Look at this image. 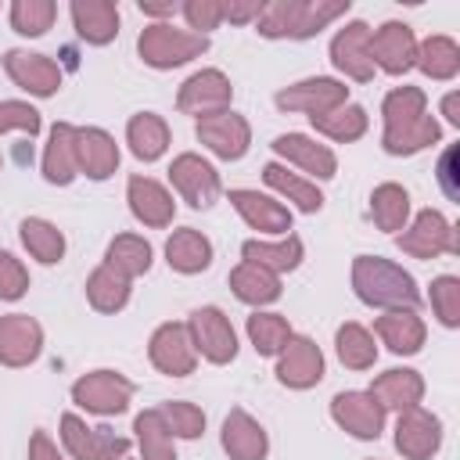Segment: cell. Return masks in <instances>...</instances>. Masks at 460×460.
Returning a JSON list of instances; mask_svg holds the SVG:
<instances>
[{"mask_svg":"<svg viewBox=\"0 0 460 460\" xmlns=\"http://www.w3.org/2000/svg\"><path fill=\"white\" fill-rule=\"evenodd\" d=\"M381 115H385L381 144L388 155H417L442 137V126L435 122V115H428V97L420 86H395L381 101Z\"/></svg>","mask_w":460,"mask_h":460,"instance_id":"1","label":"cell"},{"mask_svg":"<svg viewBox=\"0 0 460 460\" xmlns=\"http://www.w3.org/2000/svg\"><path fill=\"white\" fill-rule=\"evenodd\" d=\"M352 288L359 295V302L377 305V309H417L420 305V291L413 284V277L395 266L392 259L381 255H356L352 262Z\"/></svg>","mask_w":460,"mask_h":460,"instance_id":"2","label":"cell"},{"mask_svg":"<svg viewBox=\"0 0 460 460\" xmlns=\"http://www.w3.org/2000/svg\"><path fill=\"white\" fill-rule=\"evenodd\" d=\"M349 11V0H273L262 4L259 32L270 40H309Z\"/></svg>","mask_w":460,"mask_h":460,"instance_id":"3","label":"cell"},{"mask_svg":"<svg viewBox=\"0 0 460 460\" xmlns=\"http://www.w3.org/2000/svg\"><path fill=\"white\" fill-rule=\"evenodd\" d=\"M205 50H208V36H198L190 29H176L169 22L147 25L137 40V54L151 68H176V65H187V61L201 58Z\"/></svg>","mask_w":460,"mask_h":460,"instance_id":"4","label":"cell"},{"mask_svg":"<svg viewBox=\"0 0 460 460\" xmlns=\"http://www.w3.org/2000/svg\"><path fill=\"white\" fill-rule=\"evenodd\" d=\"M137 385L119 370H90L72 385V402L97 417H115L129 406Z\"/></svg>","mask_w":460,"mask_h":460,"instance_id":"5","label":"cell"},{"mask_svg":"<svg viewBox=\"0 0 460 460\" xmlns=\"http://www.w3.org/2000/svg\"><path fill=\"white\" fill-rule=\"evenodd\" d=\"M395 244L413 259H435V255H456L460 252L456 230L438 208L417 212V219L410 226H402V234H395Z\"/></svg>","mask_w":460,"mask_h":460,"instance_id":"6","label":"cell"},{"mask_svg":"<svg viewBox=\"0 0 460 460\" xmlns=\"http://www.w3.org/2000/svg\"><path fill=\"white\" fill-rule=\"evenodd\" d=\"M61 442L72 460H126V453L133 446L126 435H115L108 428H90L75 413L61 417Z\"/></svg>","mask_w":460,"mask_h":460,"instance_id":"7","label":"cell"},{"mask_svg":"<svg viewBox=\"0 0 460 460\" xmlns=\"http://www.w3.org/2000/svg\"><path fill=\"white\" fill-rule=\"evenodd\" d=\"M187 331H190V341H194V352L205 356L208 363L223 367V363H234L237 356V334L230 327V316L216 305H201L190 313L187 320Z\"/></svg>","mask_w":460,"mask_h":460,"instance_id":"8","label":"cell"},{"mask_svg":"<svg viewBox=\"0 0 460 460\" xmlns=\"http://www.w3.org/2000/svg\"><path fill=\"white\" fill-rule=\"evenodd\" d=\"M273 101L280 111H305L309 119H316V115H327V111L349 104V86L331 79V75H313V79H302V83L277 90Z\"/></svg>","mask_w":460,"mask_h":460,"instance_id":"9","label":"cell"},{"mask_svg":"<svg viewBox=\"0 0 460 460\" xmlns=\"http://www.w3.org/2000/svg\"><path fill=\"white\" fill-rule=\"evenodd\" d=\"M169 183L176 187V194H180L190 208H208V205L219 198V190H223L219 172L212 169V162H205V158L194 155V151H183V155L172 158V165H169Z\"/></svg>","mask_w":460,"mask_h":460,"instance_id":"10","label":"cell"},{"mask_svg":"<svg viewBox=\"0 0 460 460\" xmlns=\"http://www.w3.org/2000/svg\"><path fill=\"white\" fill-rule=\"evenodd\" d=\"M230 97H234L230 79H226L219 68H201V72H194V75L180 86V93H176V108H180L183 115L208 119V115L230 111Z\"/></svg>","mask_w":460,"mask_h":460,"instance_id":"11","label":"cell"},{"mask_svg":"<svg viewBox=\"0 0 460 460\" xmlns=\"http://www.w3.org/2000/svg\"><path fill=\"white\" fill-rule=\"evenodd\" d=\"M147 356H151V367L162 370L165 377H187L198 367V352H194V341H190L187 323H172V320L162 323L151 334Z\"/></svg>","mask_w":460,"mask_h":460,"instance_id":"12","label":"cell"},{"mask_svg":"<svg viewBox=\"0 0 460 460\" xmlns=\"http://www.w3.org/2000/svg\"><path fill=\"white\" fill-rule=\"evenodd\" d=\"M320 377H323V352H320V345L313 338H305V334H291L288 345L277 356V381L284 388L305 392V388L320 385Z\"/></svg>","mask_w":460,"mask_h":460,"instance_id":"13","label":"cell"},{"mask_svg":"<svg viewBox=\"0 0 460 460\" xmlns=\"http://www.w3.org/2000/svg\"><path fill=\"white\" fill-rule=\"evenodd\" d=\"M198 140L223 162H237L244 158L248 144H252V126L244 115L237 111H219V115H208V119H198L194 126Z\"/></svg>","mask_w":460,"mask_h":460,"instance_id":"14","label":"cell"},{"mask_svg":"<svg viewBox=\"0 0 460 460\" xmlns=\"http://www.w3.org/2000/svg\"><path fill=\"white\" fill-rule=\"evenodd\" d=\"M442 446V420L424 406H410L395 420V449L406 460H431Z\"/></svg>","mask_w":460,"mask_h":460,"instance_id":"15","label":"cell"},{"mask_svg":"<svg viewBox=\"0 0 460 460\" xmlns=\"http://www.w3.org/2000/svg\"><path fill=\"white\" fill-rule=\"evenodd\" d=\"M370 61L374 68L388 75H402L417 61V36L406 22H385L377 32H370Z\"/></svg>","mask_w":460,"mask_h":460,"instance_id":"16","label":"cell"},{"mask_svg":"<svg viewBox=\"0 0 460 460\" xmlns=\"http://www.w3.org/2000/svg\"><path fill=\"white\" fill-rule=\"evenodd\" d=\"M331 417L341 431H349L352 438H377L385 428V410L370 392H338L331 399Z\"/></svg>","mask_w":460,"mask_h":460,"instance_id":"17","label":"cell"},{"mask_svg":"<svg viewBox=\"0 0 460 460\" xmlns=\"http://www.w3.org/2000/svg\"><path fill=\"white\" fill-rule=\"evenodd\" d=\"M370 25L367 22H349L345 29L334 32L331 40V61L338 72H345L356 83L374 79V61H370Z\"/></svg>","mask_w":460,"mask_h":460,"instance_id":"18","label":"cell"},{"mask_svg":"<svg viewBox=\"0 0 460 460\" xmlns=\"http://www.w3.org/2000/svg\"><path fill=\"white\" fill-rule=\"evenodd\" d=\"M43 352V327L29 313L0 316V363L4 367H29Z\"/></svg>","mask_w":460,"mask_h":460,"instance_id":"19","label":"cell"},{"mask_svg":"<svg viewBox=\"0 0 460 460\" xmlns=\"http://www.w3.org/2000/svg\"><path fill=\"white\" fill-rule=\"evenodd\" d=\"M4 68L14 79V86H22L32 97H54L61 86V68L47 58V54H32V50H7L4 54Z\"/></svg>","mask_w":460,"mask_h":460,"instance_id":"20","label":"cell"},{"mask_svg":"<svg viewBox=\"0 0 460 460\" xmlns=\"http://www.w3.org/2000/svg\"><path fill=\"white\" fill-rule=\"evenodd\" d=\"M219 442L226 449L230 460H266L270 453V438H266V428L241 406H234L223 420V431H219Z\"/></svg>","mask_w":460,"mask_h":460,"instance_id":"21","label":"cell"},{"mask_svg":"<svg viewBox=\"0 0 460 460\" xmlns=\"http://www.w3.org/2000/svg\"><path fill=\"white\" fill-rule=\"evenodd\" d=\"M126 201H129V212H133L144 226H155V230L169 226L172 216H176L172 194H169L158 180H151V176H129V183H126Z\"/></svg>","mask_w":460,"mask_h":460,"instance_id":"22","label":"cell"},{"mask_svg":"<svg viewBox=\"0 0 460 460\" xmlns=\"http://www.w3.org/2000/svg\"><path fill=\"white\" fill-rule=\"evenodd\" d=\"M273 151H277L284 162L298 165L302 172H309V176H316V180H331V176L338 172L334 151H331L327 144H316V140L305 137V133H280V137L273 140Z\"/></svg>","mask_w":460,"mask_h":460,"instance_id":"23","label":"cell"},{"mask_svg":"<svg viewBox=\"0 0 460 460\" xmlns=\"http://www.w3.org/2000/svg\"><path fill=\"white\" fill-rule=\"evenodd\" d=\"M230 205L241 212V219L252 226V230H259V234H288L291 230V212H288V205H280V201H273L270 194H259V190H248V187H237V190H230Z\"/></svg>","mask_w":460,"mask_h":460,"instance_id":"24","label":"cell"},{"mask_svg":"<svg viewBox=\"0 0 460 460\" xmlns=\"http://www.w3.org/2000/svg\"><path fill=\"white\" fill-rule=\"evenodd\" d=\"M75 162H79V172H86L90 180H108L119 169V144H115V137L104 133L101 126L75 129Z\"/></svg>","mask_w":460,"mask_h":460,"instance_id":"25","label":"cell"},{"mask_svg":"<svg viewBox=\"0 0 460 460\" xmlns=\"http://www.w3.org/2000/svg\"><path fill=\"white\" fill-rule=\"evenodd\" d=\"M367 392L381 402L385 413L388 410H399L402 413L410 406H420V399H424V377L417 370H410V367H392V370L377 374Z\"/></svg>","mask_w":460,"mask_h":460,"instance_id":"26","label":"cell"},{"mask_svg":"<svg viewBox=\"0 0 460 460\" xmlns=\"http://www.w3.org/2000/svg\"><path fill=\"white\" fill-rule=\"evenodd\" d=\"M374 331L377 338L395 352V356H413L420 352L424 338H428V327L424 320L417 316V309H388L374 320Z\"/></svg>","mask_w":460,"mask_h":460,"instance_id":"27","label":"cell"},{"mask_svg":"<svg viewBox=\"0 0 460 460\" xmlns=\"http://www.w3.org/2000/svg\"><path fill=\"white\" fill-rule=\"evenodd\" d=\"M165 262H169V270L194 277L212 266V241L194 226H180L165 241Z\"/></svg>","mask_w":460,"mask_h":460,"instance_id":"28","label":"cell"},{"mask_svg":"<svg viewBox=\"0 0 460 460\" xmlns=\"http://www.w3.org/2000/svg\"><path fill=\"white\" fill-rule=\"evenodd\" d=\"M72 25L79 40L104 47L119 36V7L111 0H72Z\"/></svg>","mask_w":460,"mask_h":460,"instance_id":"29","label":"cell"},{"mask_svg":"<svg viewBox=\"0 0 460 460\" xmlns=\"http://www.w3.org/2000/svg\"><path fill=\"white\" fill-rule=\"evenodd\" d=\"M79 172V162H75V126L68 122H54L50 126V140L43 147V180L47 183H58V187H68Z\"/></svg>","mask_w":460,"mask_h":460,"instance_id":"30","label":"cell"},{"mask_svg":"<svg viewBox=\"0 0 460 460\" xmlns=\"http://www.w3.org/2000/svg\"><path fill=\"white\" fill-rule=\"evenodd\" d=\"M262 180H266L270 190H277L280 198H288L298 212H309V216H313V212L323 208L320 187H316L313 180L298 176V172H288V165H280V162H266V165H262Z\"/></svg>","mask_w":460,"mask_h":460,"instance_id":"31","label":"cell"},{"mask_svg":"<svg viewBox=\"0 0 460 460\" xmlns=\"http://www.w3.org/2000/svg\"><path fill=\"white\" fill-rule=\"evenodd\" d=\"M126 144L140 162H158L169 151V126L155 111H137L126 122Z\"/></svg>","mask_w":460,"mask_h":460,"instance_id":"32","label":"cell"},{"mask_svg":"<svg viewBox=\"0 0 460 460\" xmlns=\"http://www.w3.org/2000/svg\"><path fill=\"white\" fill-rule=\"evenodd\" d=\"M241 255H244V262H255V266H262V270H270V273H291V270H298V262H302V241L295 237V234H284L280 241H244L241 244Z\"/></svg>","mask_w":460,"mask_h":460,"instance_id":"33","label":"cell"},{"mask_svg":"<svg viewBox=\"0 0 460 460\" xmlns=\"http://www.w3.org/2000/svg\"><path fill=\"white\" fill-rule=\"evenodd\" d=\"M230 291L244 302V305H270L280 298V277L255 266V262H237L230 270Z\"/></svg>","mask_w":460,"mask_h":460,"instance_id":"34","label":"cell"},{"mask_svg":"<svg viewBox=\"0 0 460 460\" xmlns=\"http://www.w3.org/2000/svg\"><path fill=\"white\" fill-rule=\"evenodd\" d=\"M18 237H22L25 252H29L36 262H43V266L61 262V255H65V234H61L50 219H40V216L22 219V223H18Z\"/></svg>","mask_w":460,"mask_h":460,"instance_id":"35","label":"cell"},{"mask_svg":"<svg viewBox=\"0 0 460 460\" xmlns=\"http://www.w3.org/2000/svg\"><path fill=\"white\" fill-rule=\"evenodd\" d=\"M86 302L97 313H119L129 302V280L122 273H115L108 262H101L90 277H86Z\"/></svg>","mask_w":460,"mask_h":460,"instance_id":"36","label":"cell"},{"mask_svg":"<svg viewBox=\"0 0 460 460\" xmlns=\"http://www.w3.org/2000/svg\"><path fill=\"white\" fill-rule=\"evenodd\" d=\"M413 65L431 79H453L460 72V47H456L453 36H428L417 47V61Z\"/></svg>","mask_w":460,"mask_h":460,"instance_id":"37","label":"cell"},{"mask_svg":"<svg viewBox=\"0 0 460 460\" xmlns=\"http://www.w3.org/2000/svg\"><path fill=\"white\" fill-rule=\"evenodd\" d=\"M370 216H374V223L381 230L399 234L406 226V219H410V194H406V187H399V183L374 187V194H370Z\"/></svg>","mask_w":460,"mask_h":460,"instance_id":"38","label":"cell"},{"mask_svg":"<svg viewBox=\"0 0 460 460\" xmlns=\"http://www.w3.org/2000/svg\"><path fill=\"white\" fill-rule=\"evenodd\" d=\"M151 244L144 241V237H137V234H119L111 244H108V255H104V262L115 270V273H122L126 280H133V277H140V273H147L151 270Z\"/></svg>","mask_w":460,"mask_h":460,"instance_id":"39","label":"cell"},{"mask_svg":"<svg viewBox=\"0 0 460 460\" xmlns=\"http://www.w3.org/2000/svg\"><path fill=\"white\" fill-rule=\"evenodd\" d=\"M334 349H338V359L349 367V370H370L374 359H377V345H374V334L363 327V323H341L338 334H334Z\"/></svg>","mask_w":460,"mask_h":460,"instance_id":"40","label":"cell"},{"mask_svg":"<svg viewBox=\"0 0 460 460\" xmlns=\"http://www.w3.org/2000/svg\"><path fill=\"white\" fill-rule=\"evenodd\" d=\"M309 122H313L316 133H323V137H331L338 144H352V140H359L367 133V122L370 119H367V111L359 104H341V108H334L327 115H316Z\"/></svg>","mask_w":460,"mask_h":460,"instance_id":"41","label":"cell"},{"mask_svg":"<svg viewBox=\"0 0 460 460\" xmlns=\"http://www.w3.org/2000/svg\"><path fill=\"white\" fill-rule=\"evenodd\" d=\"M133 431H137L140 460H176V449H172V435H169V428L162 424L158 410H144V413H137V420H133Z\"/></svg>","mask_w":460,"mask_h":460,"instance_id":"42","label":"cell"},{"mask_svg":"<svg viewBox=\"0 0 460 460\" xmlns=\"http://www.w3.org/2000/svg\"><path fill=\"white\" fill-rule=\"evenodd\" d=\"M248 338H252V345H255L259 356H280V349L291 338V323L280 313H259L255 309L248 316Z\"/></svg>","mask_w":460,"mask_h":460,"instance_id":"43","label":"cell"},{"mask_svg":"<svg viewBox=\"0 0 460 460\" xmlns=\"http://www.w3.org/2000/svg\"><path fill=\"white\" fill-rule=\"evenodd\" d=\"M58 18L54 0H14L11 4V25L22 36H43Z\"/></svg>","mask_w":460,"mask_h":460,"instance_id":"44","label":"cell"},{"mask_svg":"<svg viewBox=\"0 0 460 460\" xmlns=\"http://www.w3.org/2000/svg\"><path fill=\"white\" fill-rule=\"evenodd\" d=\"M155 410H158V417H162V424L169 428L172 438H198V435L205 431V413H201V406H194V402H187V399H172V402H162V406H155Z\"/></svg>","mask_w":460,"mask_h":460,"instance_id":"45","label":"cell"},{"mask_svg":"<svg viewBox=\"0 0 460 460\" xmlns=\"http://www.w3.org/2000/svg\"><path fill=\"white\" fill-rule=\"evenodd\" d=\"M431 309L442 320V327H456L460 323V280L456 277H435L431 280Z\"/></svg>","mask_w":460,"mask_h":460,"instance_id":"46","label":"cell"},{"mask_svg":"<svg viewBox=\"0 0 460 460\" xmlns=\"http://www.w3.org/2000/svg\"><path fill=\"white\" fill-rule=\"evenodd\" d=\"M40 126H43V119H40V111L29 101H0V133L22 129V133L36 137Z\"/></svg>","mask_w":460,"mask_h":460,"instance_id":"47","label":"cell"},{"mask_svg":"<svg viewBox=\"0 0 460 460\" xmlns=\"http://www.w3.org/2000/svg\"><path fill=\"white\" fill-rule=\"evenodd\" d=\"M25 291H29V270L11 252H0V298L18 302Z\"/></svg>","mask_w":460,"mask_h":460,"instance_id":"48","label":"cell"},{"mask_svg":"<svg viewBox=\"0 0 460 460\" xmlns=\"http://www.w3.org/2000/svg\"><path fill=\"white\" fill-rule=\"evenodd\" d=\"M180 11H183V18H187L190 32H198V36L212 32V29L223 22V0H187Z\"/></svg>","mask_w":460,"mask_h":460,"instance_id":"49","label":"cell"},{"mask_svg":"<svg viewBox=\"0 0 460 460\" xmlns=\"http://www.w3.org/2000/svg\"><path fill=\"white\" fill-rule=\"evenodd\" d=\"M259 14H262V0H244V4H223V18H230V22H237V25H244V22H259Z\"/></svg>","mask_w":460,"mask_h":460,"instance_id":"50","label":"cell"},{"mask_svg":"<svg viewBox=\"0 0 460 460\" xmlns=\"http://www.w3.org/2000/svg\"><path fill=\"white\" fill-rule=\"evenodd\" d=\"M29 460H65V456L58 453V446L50 442L47 431H32V438H29Z\"/></svg>","mask_w":460,"mask_h":460,"instance_id":"51","label":"cell"},{"mask_svg":"<svg viewBox=\"0 0 460 460\" xmlns=\"http://www.w3.org/2000/svg\"><path fill=\"white\" fill-rule=\"evenodd\" d=\"M453 162H456V147H449V151L442 155V162H438V183L446 187L449 198H460V187H456V180H453Z\"/></svg>","mask_w":460,"mask_h":460,"instance_id":"52","label":"cell"},{"mask_svg":"<svg viewBox=\"0 0 460 460\" xmlns=\"http://www.w3.org/2000/svg\"><path fill=\"white\" fill-rule=\"evenodd\" d=\"M137 7H140L144 14H155V18H162V14H172V11H176L172 4H147V0H140Z\"/></svg>","mask_w":460,"mask_h":460,"instance_id":"53","label":"cell"},{"mask_svg":"<svg viewBox=\"0 0 460 460\" xmlns=\"http://www.w3.org/2000/svg\"><path fill=\"white\" fill-rule=\"evenodd\" d=\"M442 111H446V119H449L453 126H460V111H456V93H449V97L442 101Z\"/></svg>","mask_w":460,"mask_h":460,"instance_id":"54","label":"cell"}]
</instances>
